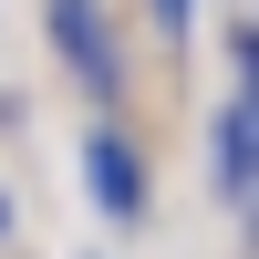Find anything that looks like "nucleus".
<instances>
[{
    "instance_id": "0eeeda50",
    "label": "nucleus",
    "mask_w": 259,
    "mask_h": 259,
    "mask_svg": "<svg viewBox=\"0 0 259 259\" xmlns=\"http://www.w3.org/2000/svg\"><path fill=\"white\" fill-rule=\"evenodd\" d=\"M249 228H259V197H249Z\"/></svg>"
},
{
    "instance_id": "20e7f679",
    "label": "nucleus",
    "mask_w": 259,
    "mask_h": 259,
    "mask_svg": "<svg viewBox=\"0 0 259 259\" xmlns=\"http://www.w3.org/2000/svg\"><path fill=\"white\" fill-rule=\"evenodd\" d=\"M239 73H249V94H259V41H249V52H239Z\"/></svg>"
},
{
    "instance_id": "f03ea898",
    "label": "nucleus",
    "mask_w": 259,
    "mask_h": 259,
    "mask_svg": "<svg viewBox=\"0 0 259 259\" xmlns=\"http://www.w3.org/2000/svg\"><path fill=\"white\" fill-rule=\"evenodd\" d=\"M83 166H94V207H104V218H135V207H145V166H135V145L94 135V145H83Z\"/></svg>"
},
{
    "instance_id": "423d86ee",
    "label": "nucleus",
    "mask_w": 259,
    "mask_h": 259,
    "mask_svg": "<svg viewBox=\"0 0 259 259\" xmlns=\"http://www.w3.org/2000/svg\"><path fill=\"white\" fill-rule=\"evenodd\" d=\"M0 239H11V197H0Z\"/></svg>"
},
{
    "instance_id": "7ed1b4c3",
    "label": "nucleus",
    "mask_w": 259,
    "mask_h": 259,
    "mask_svg": "<svg viewBox=\"0 0 259 259\" xmlns=\"http://www.w3.org/2000/svg\"><path fill=\"white\" fill-rule=\"evenodd\" d=\"M218 166H228V197H259V94H239L228 104V124H218Z\"/></svg>"
},
{
    "instance_id": "f257e3e1",
    "label": "nucleus",
    "mask_w": 259,
    "mask_h": 259,
    "mask_svg": "<svg viewBox=\"0 0 259 259\" xmlns=\"http://www.w3.org/2000/svg\"><path fill=\"white\" fill-rule=\"evenodd\" d=\"M52 41H62V62H73L94 94H114V52H104V21H94V0H52Z\"/></svg>"
},
{
    "instance_id": "39448f33",
    "label": "nucleus",
    "mask_w": 259,
    "mask_h": 259,
    "mask_svg": "<svg viewBox=\"0 0 259 259\" xmlns=\"http://www.w3.org/2000/svg\"><path fill=\"white\" fill-rule=\"evenodd\" d=\"M156 11H166V21H177V31H187V0H156Z\"/></svg>"
}]
</instances>
